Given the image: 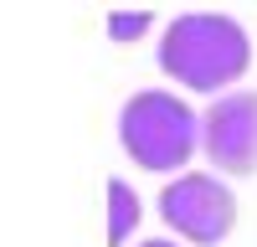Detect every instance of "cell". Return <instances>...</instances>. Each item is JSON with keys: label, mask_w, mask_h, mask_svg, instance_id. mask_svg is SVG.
I'll return each instance as SVG.
<instances>
[{"label": "cell", "mask_w": 257, "mask_h": 247, "mask_svg": "<svg viewBox=\"0 0 257 247\" xmlns=\"http://www.w3.org/2000/svg\"><path fill=\"white\" fill-rule=\"evenodd\" d=\"M134 226H139V196L123 180H108V247H123Z\"/></svg>", "instance_id": "5"}, {"label": "cell", "mask_w": 257, "mask_h": 247, "mask_svg": "<svg viewBox=\"0 0 257 247\" xmlns=\"http://www.w3.org/2000/svg\"><path fill=\"white\" fill-rule=\"evenodd\" d=\"M160 216L175 237L196 247H216L237 221V196L216 175H175L160 191Z\"/></svg>", "instance_id": "3"}, {"label": "cell", "mask_w": 257, "mask_h": 247, "mask_svg": "<svg viewBox=\"0 0 257 247\" xmlns=\"http://www.w3.org/2000/svg\"><path fill=\"white\" fill-rule=\"evenodd\" d=\"M252 62V41L242 21L221 11H185L160 36V67L190 93H216L231 88Z\"/></svg>", "instance_id": "1"}, {"label": "cell", "mask_w": 257, "mask_h": 247, "mask_svg": "<svg viewBox=\"0 0 257 247\" xmlns=\"http://www.w3.org/2000/svg\"><path fill=\"white\" fill-rule=\"evenodd\" d=\"M139 247H180V242H170V237H149V242H139Z\"/></svg>", "instance_id": "7"}, {"label": "cell", "mask_w": 257, "mask_h": 247, "mask_svg": "<svg viewBox=\"0 0 257 247\" xmlns=\"http://www.w3.org/2000/svg\"><path fill=\"white\" fill-rule=\"evenodd\" d=\"M201 150L221 175L257 170V93H221L201 113Z\"/></svg>", "instance_id": "4"}, {"label": "cell", "mask_w": 257, "mask_h": 247, "mask_svg": "<svg viewBox=\"0 0 257 247\" xmlns=\"http://www.w3.org/2000/svg\"><path fill=\"white\" fill-rule=\"evenodd\" d=\"M149 26H155V16H149V11H113V16H108V36H113V41H134V36H144Z\"/></svg>", "instance_id": "6"}, {"label": "cell", "mask_w": 257, "mask_h": 247, "mask_svg": "<svg viewBox=\"0 0 257 247\" xmlns=\"http://www.w3.org/2000/svg\"><path fill=\"white\" fill-rule=\"evenodd\" d=\"M118 144L144 170H180L201 150V113L175 93L144 88L118 108Z\"/></svg>", "instance_id": "2"}]
</instances>
